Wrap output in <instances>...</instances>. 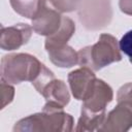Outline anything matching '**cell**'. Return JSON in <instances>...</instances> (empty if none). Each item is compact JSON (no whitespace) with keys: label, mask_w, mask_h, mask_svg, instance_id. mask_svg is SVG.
I'll return each instance as SVG.
<instances>
[{"label":"cell","mask_w":132,"mask_h":132,"mask_svg":"<svg viewBox=\"0 0 132 132\" xmlns=\"http://www.w3.org/2000/svg\"><path fill=\"white\" fill-rule=\"evenodd\" d=\"M64 107L46 102L41 112L28 116L18 121L14 132H70L73 129V118L63 110Z\"/></svg>","instance_id":"1"},{"label":"cell","mask_w":132,"mask_h":132,"mask_svg":"<svg viewBox=\"0 0 132 132\" xmlns=\"http://www.w3.org/2000/svg\"><path fill=\"white\" fill-rule=\"evenodd\" d=\"M77 55L78 65L93 71H98L111 63L122 60L118 39L107 33L101 34L95 44L80 48Z\"/></svg>","instance_id":"2"},{"label":"cell","mask_w":132,"mask_h":132,"mask_svg":"<svg viewBox=\"0 0 132 132\" xmlns=\"http://www.w3.org/2000/svg\"><path fill=\"white\" fill-rule=\"evenodd\" d=\"M43 64L33 55L15 53L3 56L0 65L1 80L18 85L23 81H33L40 73Z\"/></svg>","instance_id":"3"},{"label":"cell","mask_w":132,"mask_h":132,"mask_svg":"<svg viewBox=\"0 0 132 132\" xmlns=\"http://www.w3.org/2000/svg\"><path fill=\"white\" fill-rule=\"evenodd\" d=\"M78 18L88 30L108 26L112 18L110 0H84L78 8Z\"/></svg>","instance_id":"4"},{"label":"cell","mask_w":132,"mask_h":132,"mask_svg":"<svg viewBox=\"0 0 132 132\" xmlns=\"http://www.w3.org/2000/svg\"><path fill=\"white\" fill-rule=\"evenodd\" d=\"M62 14L48 0H40L39 9L32 19V29L42 36H50L57 32L62 24Z\"/></svg>","instance_id":"5"},{"label":"cell","mask_w":132,"mask_h":132,"mask_svg":"<svg viewBox=\"0 0 132 132\" xmlns=\"http://www.w3.org/2000/svg\"><path fill=\"white\" fill-rule=\"evenodd\" d=\"M132 128V105L121 101L111 109L105 118L99 131L103 132H125Z\"/></svg>","instance_id":"6"},{"label":"cell","mask_w":132,"mask_h":132,"mask_svg":"<svg viewBox=\"0 0 132 132\" xmlns=\"http://www.w3.org/2000/svg\"><path fill=\"white\" fill-rule=\"evenodd\" d=\"M32 27L19 23L10 27H1L0 46L3 51H14L26 44L32 36Z\"/></svg>","instance_id":"7"},{"label":"cell","mask_w":132,"mask_h":132,"mask_svg":"<svg viewBox=\"0 0 132 132\" xmlns=\"http://www.w3.org/2000/svg\"><path fill=\"white\" fill-rule=\"evenodd\" d=\"M96 79L94 71L89 68L80 67L71 71L68 74V82L73 97L84 101L93 90Z\"/></svg>","instance_id":"8"},{"label":"cell","mask_w":132,"mask_h":132,"mask_svg":"<svg viewBox=\"0 0 132 132\" xmlns=\"http://www.w3.org/2000/svg\"><path fill=\"white\" fill-rule=\"evenodd\" d=\"M113 99V91L111 87L106 84L104 80L97 78L94 85L93 90L89 96L84 100L81 106L87 109L98 112L105 110L107 104H109Z\"/></svg>","instance_id":"9"},{"label":"cell","mask_w":132,"mask_h":132,"mask_svg":"<svg viewBox=\"0 0 132 132\" xmlns=\"http://www.w3.org/2000/svg\"><path fill=\"white\" fill-rule=\"evenodd\" d=\"M74 32H75L74 22L68 16H63L62 24L59 30L52 35L46 36V39L44 42V47L46 52L67 44L69 39L73 36Z\"/></svg>","instance_id":"10"},{"label":"cell","mask_w":132,"mask_h":132,"mask_svg":"<svg viewBox=\"0 0 132 132\" xmlns=\"http://www.w3.org/2000/svg\"><path fill=\"white\" fill-rule=\"evenodd\" d=\"M41 95L44 97L46 102H52L62 107H65L70 101V94L66 84L56 77L45 86Z\"/></svg>","instance_id":"11"},{"label":"cell","mask_w":132,"mask_h":132,"mask_svg":"<svg viewBox=\"0 0 132 132\" xmlns=\"http://www.w3.org/2000/svg\"><path fill=\"white\" fill-rule=\"evenodd\" d=\"M106 118V111H98L94 112L86 107L81 106L80 109V117L77 122V126L75 131L77 132H85V131H99L102 124L104 123Z\"/></svg>","instance_id":"12"},{"label":"cell","mask_w":132,"mask_h":132,"mask_svg":"<svg viewBox=\"0 0 132 132\" xmlns=\"http://www.w3.org/2000/svg\"><path fill=\"white\" fill-rule=\"evenodd\" d=\"M47 54L51 62L60 68H70L78 64L77 52H75L68 44L51 50Z\"/></svg>","instance_id":"13"},{"label":"cell","mask_w":132,"mask_h":132,"mask_svg":"<svg viewBox=\"0 0 132 132\" xmlns=\"http://www.w3.org/2000/svg\"><path fill=\"white\" fill-rule=\"evenodd\" d=\"M9 2L16 13L31 20L36 15L40 5V0H9Z\"/></svg>","instance_id":"14"},{"label":"cell","mask_w":132,"mask_h":132,"mask_svg":"<svg viewBox=\"0 0 132 132\" xmlns=\"http://www.w3.org/2000/svg\"><path fill=\"white\" fill-rule=\"evenodd\" d=\"M55 78V74L53 71H51L44 64L42 66V69L40 71V73L37 75V77L31 82L32 86L36 89V91L41 94V92L43 91V89L45 88V86Z\"/></svg>","instance_id":"15"},{"label":"cell","mask_w":132,"mask_h":132,"mask_svg":"<svg viewBox=\"0 0 132 132\" xmlns=\"http://www.w3.org/2000/svg\"><path fill=\"white\" fill-rule=\"evenodd\" d=\"M51 4L61 13L71 12L79 8L84 0H48Z\"/></svg>","instance_id":"16"},{"label":"cell","mask_w":132,"mask_h":132,"mask_svg":"<svg viewBox=\"0 0 132 132\" xmlns=\"http://www.w3.org/2000/svg\"><path fill=\"white\" fill-rule=\"evenodd\" d=\"M1 96H2L1 109H3L6 105L12 102L13 97H14V88L10 84L4 80H1Z\"/></svg>","instance_id":"17"},{"label":"cell","mask_w":132,"mask_h":132,"mask_svg":"<svg viewBox=\"0 0 132 132\" xmlns=\"http://www.w3.org/2000/svg\"><path fill=\"white\" fill-rule=\"evenodd\" d=\"M120 50L123 52L125 55H127L130 58H132V30L126 32L121 40L119 41Z\"/></svg>","instance_id":"18"},{"label":"cell","mask_w":132,"mask_h":132,"mask_svg":"<svg viewBox=\"0 0 132 132\" xmlns=\"http://www.w3.org/2000/svg\"><path fill=\"white\" fill-rule=\"evenodd\" d=\"M117 100L118 102L125 101L132 105V82H128L123 85L117 94Z\"/></svg>","instance_id":"19"},{"label":"cell","mask_w":132,"mask_h":132,"mask_svg":"<svg viewBox=\"0 0 132 132\" xmlns=\"http://www.w3.org/2000/svg\"><path fill=\"white\" fill-rule=\"evenodd\" d=\"M119 7L125 14L132 15V0H119Z\"/></svg>","instance_id":"20"},{"label":"cell","mask_w":132,"mask_h":132,"mask_svg":"<svg viewBox=\"0 0 132 132\" xmlns=\"http://www.w3.org/2000/svg\"><path fill=\"white\" fill-rule=\"evenodd\" d=\"M129 61H130V63L132 64V58H130V59H129Z\"/></svg>","instance_id":"21"}]
</instances>
